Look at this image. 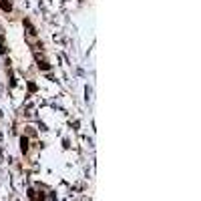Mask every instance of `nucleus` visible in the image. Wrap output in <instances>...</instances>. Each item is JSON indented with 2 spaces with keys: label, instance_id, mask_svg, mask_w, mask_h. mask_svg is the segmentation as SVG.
<instances>
[{
  "label": "nucleus",
  "instance_id": "obj_2",
  "mask_svg": "<svg viewBox=\"0 0 201 201\" xmlns=\"http://www.w3.org/2000/svg\"><path fill=\"white\" fill-rule=\"evenodd\" d=\"M24 26L28 28V34H30V36H36V28L30 24V20H24Z\"/></svg>",
  "mask_w": 201,
  "mask_h": 201
},
{
  "label": "nucleus",
  "instance_id": "obj_1",
  "mask_svg": "<svg viewBox=\"0 0 201 201\" xmlns=\"http://www.w3.org/2000/svg\"><path fill=\"white\" fill-rule=\"evenodd\" d=\"M0 8H2L4 12H10V10H12V4H10V0H0Z\"/></svg>",
  "mask_w": 201,
  "mask_h": 201
},
{
  "label": "nucleus",
  "instance_id": "obj_4",
  "mask_svg": "<svg viewBox=\"0 0 201 201\" xmlns=\"http://www.w3.org/2000/svg\"><path fill=\"white\" fill-rule=\"evenodd\" d=\"M38 67H40V68H42V70H48V68H50V67H48V64H46V62H40Z\"/></svg>",
  "mask_w": 201,
  "mask_h": 201
},
{
  "label": "nucleus",
  "instance_id": "obj_3",
  "mask_svg": "<svg viewBox=\"0 0 201 201\" xmlns=\"http://www.w3.org/2000/svg\"><path fill=\"white\" fill-rule=\"evenodd\" d=\"M20 143H22V151L26 153V151H28V141L24 139V137H22V141H20Z\"/></svg>",
  "mask_w": 201,
  "mask_h": 201
}]
</instances>
